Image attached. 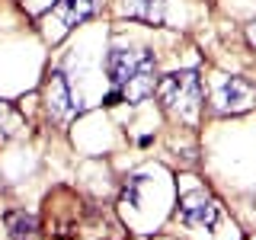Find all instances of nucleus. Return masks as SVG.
<instances>
[{
    "instance_id": "nucleus-1",
    "label": "nucleus",
    "mask_w": 256,
    "mask_h": 240,
    "mask_svg": "<svg viewBox=\"0 0 256 240\" xmlns=\"http://www.w3.org/2000/svg\"><path fill=\"white\" fill-rule=\"evenodd\" d=\"M106 74L125 102H141L157 90V61L148 48H112Z\"/></svg>"
},
{
    "instance_id": "nucleus-2",
    "label": "nucleus",
    "mask_w": 256,
    "mask_h": 240,
    "mask_svg": "<svg viewBox=\"0 0 256 240\" xmlns=\"http://www.w3.org/2000/svg\"><path fill=\"white\" fill-rule=\"evenodd\" d=\"M157 100L164 106L166 116L180 118V122H196L198 112H202V100H205V86L202 77L196 70H176L157 80Z\"/></svg>"
},
{
    "instance_id": "nucleus-3",
    "label": "nucleus",
    "mask_w": 256,
    "mask_h": 240,
    "mask_svg": "<svg viewBox=\"0 0 256 240\" xmlns=\"http://www.w3.org/2000/svg\"><path fill=\"white\" fill-rule=\"evenodd\" d=\"M256 102V86L246 77H224L214 90V109L221 116H237L246 112Z\"/></svg>"
},
{
    "instance_id": "nucleus-4",
    "label": "nucleus",
    "mask_w": 256,
    "mask_h": 240,
    "mask_svg": "<svg viewBox=\"0 0 256 240\" xmlns=\"http://www.w3.org/2000/svg\"><path fill=\"white\" fill-rule=\"evenodd\" d=\"M180 218H182V224H189V228H212V224L218 221V205H214V198L202 189L186 192V196L180 198Z\"/></svg>"
},
{
    "instance_id": "nucleus-5",
    "label": "nucleus",
    "mask_w": 256,
    "mask_h": 240,
    "mask_svg": "<svg viewBox=\"0 0 256 240\" xmlns=\"http://www.w3.org/2000/svg\"><path fill=\"white\" fill-rule=\"evenodd\" d=\"M93 10H96V0H54V4L45 10V20L48 22H52V20L58 22L54 38H61V36H68L77 22H84Z\"/></svg>"
},
{
    "instance_id": "nucleus-6",
    "label": "nucleus",
    "mask_w": 256,
    "mask_h": 240,
    "mask_svg": "<svg viewBox=\"0 0 256 240\" xmlns=\"http://www.w3.org/2000/svg\"><path fill=\"white\" fill-rule=\"evenodd\" d=\"M45 106L52 112V118H58V122H68L77 112L74 93H70V86H68V80H64L61 70H52L48 80H45Z\"/></svg>"
},
{
    "instance_id": "nucleus-7",
    "label": "nucleus",
    "mask_w": 256,
    "mask_h": 240,
    "mask_svg": "<svg viewBox=\"0 0 256 240\" xmlns=\"http://www.w3.org/2000/svg\"><path fill=\"white\" fill-rule=\"evenodd\" d=\"M118 10L132 20L164 22V0H118Z\"/></svg>"
},
{
    "instance_id": "nucleus-8",
    "label": "nucleus",
    "mask_w": 256,
    "mask_h": 240,
    "mask_svg": "<svg viewBox=\"0 0 256 240\" xmlns=\"http://www.w3.org/2000/svg\"><path fill=\"white\" fill-rule=\"evenodd\" d=\"M4 224H6V230H10L13 240H32V237H36V230H38L36 214L22 212V208H13V212H6V214H4Z\"/></svg>"
},
{
    "instance_id": "nucleus-9",
    "label": "nucleus",
    "mask_w": 256,
    "mask_h": 240,
    "mask_svg": "<svg viewBox=\"0 0 256 240\" xmlns=\"http://www.w3.org/2000/svg\"><path fill=\"white\" fill-rule=\"evenodd\" d=\"M22 6H26L29 13H42V10H48V6L54 4V0H20Z\"/></svg>"
},
{
    "instance_id": "nucleus-10",
    "label": "nucleus",
    "mask_w": 256,
    "mask_h": 240,
    "mask_svg": "<svg viewBox=\"0 0 256 240\" xmlns=\"http://www.w3.org/2000/svg\"><path fill=\"white\" fill-rule=\"evenodd\" d=\"M138 182H141V180H138V176H134V180H132V186H125V198H128V202H132V205L138 202Z\"/></svg>"
},
{
    "instance_id": "nucleus-11",
    "label": "nucleus",
    "mask_w": 256,
    "mask_h": 240,
    "mask_svg": "<svg viewBox=\"0 0 256 240\" xmlns=\"http://www.w3.org/2000/svg\"><path fill=\"white\" fill-rule=\"evenodd\" d=\"M246 38H250V45L256 48V22H250V26H246Z\"/></svg>"
}]
</instances>
